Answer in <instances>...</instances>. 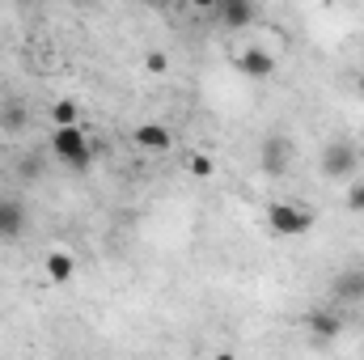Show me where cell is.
<instances>
[{"mask_svg":"<svg viewBox=\"0 0 364 360\" xmlns=\"http://www.w3.org/2000/svg\"><path fill=\"white\" fill-rule=\"evenodd\" d=\"M144 68H149L153 77H166V73H170V60H166V51H149V55H144Z\"/></svg>","mask_w":364,"mask_h":360,"instance_id":"cell-15","label":"cell"},{"mask_svg":"<svg viewBox=\"0 0 364 360\" xmlns=\"http://www.w3.org/2000/svg\"><path fill=\"white\" fill-rule=\"evenodd\" d=\"M348 208H352V212H364V179H356L348 186Z\"/></svg>","mask_w":364,"mask_h":360,"instance_id":"cell-16","label":"cell"},{"mask_svg":"<svg viewBox=\"0 0 364 360\" xmlns=\"http://www.w3.org/2000/svg\"><path fill=\"white\" fill-rule=\"evenodd\" d=\"M51 153L68 166V170H90L93 153H90V136L81 127H55L51 132Z\"/></svg>","mask_w":364,"mask_h":360,"instance_id":"cell-1","label":"cell"},{"mask_svg":"<svg viewBox=\"0 0 364 360\" xmlns=\"http://www.w3.org/2000/svg\"><path fill=\"white\" fill-rule=\"evenodd\" d=\"M288 166H292V140L279 136V132H272V136L263 140V170H267L272 179H279Z\"/></svg>","mask_w":364,"mask_h":360,"instance_id":"cell-5","label":"cell"},{"mask_svg":"<svg viewBox=\"0 0 364 360\" xmlns=\"http://www.w3.org/2000/svg\"><path fill=\"white\" fill-rule=\"evenodd\" d=\"M356 90H360V97H364V68H360V77H356Z\"/></svg>","mask_w":364,"mask_h":360,"instance_id":"cell-18","label":"cell"},{"mask_svg":"<svg viewBox=\"0 0 364 360\" xmlns=\"http://www.w3.org/2000/svg\"><path fill=\"white\" fill-rule=\"evenodd\" d=\"M335 297L339 301H364V268H348L335 275Z\"/></svg>","mask_w":364,"mask_h":360,"instance_id":"cell-11","label":"cell"},{"mask_svg":"<svg viewBox=\"0 0 364 360\" xmlns=\"http://www.w3.org/2000/svg\"><path fill=\"white\" fill-rule=\"evenodd\" d=\"M212 17H216L225 30H246V26L259 21V4H250V0H220V4L212 9Z\"/></svg>","mask_w":364,"mask_h":360,"instance_id":"cell-4","label":"cell"},{"mask_svg":"<svg viewBox=\"0 0 364 360\" xmlns=\"http://www.w3.org/2000/svg\"><path fill=\"white\" fill-rule=\"evenodd\" d=\"M0 123H4V132H26V123H30L26 102H21V97H9L4 110H0Z\"/></svg>","mask_w":364,"mask_h":360,"instance_id":"cell-12","label":"cell"},{"mask_svg":"<svg viewBox=\"0 0 364 360\" xmlns=\"http://www.w3.org/2000/svg\"><path fill=\"white\" fill-rule=\"evenodd\" d=\"M186 170H191V179H212L216 174V162L208 153H191L186 157Z\"/></svg>","mask_w":364,"mask_h":360,"instance_id":"cell-14","label":"cell"},{"mask_svg":"<svg viewBox=\"0 0 364 360\" xmlns=\"http://www.w3.org/2000/svg\"><path fill=\"white\" fill-rule=\"evenodd\" d=\"M136 144H140L144 153H166V149L174 144V136H170V127H161V123H140V127H136Z\"/></svg>","mask_w":364,"mask_h":360,"instance_id":"cell-8","label":"cell"},{"mask_svg":"<svg viewBox=\"0 0 364 360\" xmlns=\"http://www.w3.org/2000/svg\"><path fill=\"white\" fill-rule=\"evenodd\" d=\"M43 271H47V280H51V284H68V280L77 275V259H73L68 250H47Z\"/></svg>","mask_w":364,"mask_h":360,"instance_id":"cell-10","label":"cell"},{"mask_svg":"<svg viewBox=\"0 0 364 360\" xmlns=\"http://www.w3.org/2000/svg\"><path fill=\"white\" fill-rule=\"evenodd\" d=\"M237 68H242L246 77H255V81H267L275 73V55L263 51V47H246V51L237 55Z\"/></svg>","mask_w":364,"mask_h":360,"instance_id":"cell-7","label":"cell"},{"mask_svg":"<svg viewBox=\"0 0 364 360\" xmlns=\"http://www.w3.org/2000/svg\"><path fill=\"white\" fill-rule=\"evenodd\" d=\"M21 229H26V203L13 195H0V242L21 238Z\"/></svg>","mask_w":364,"mask_h":360,"instance_id":"cell-6","label":"cell"},{"mask_svg":"<svg viewBox=\"0 0 364 360\" xmlns=\"http://www.w3.org/2000/svg\"><path fill=\"white\" fill-rule=\"evenodd\" d=\"M267 225H272L275 238H301V233H309V229H314V212H309V208H301V203L279 199V203L267 208Z\"/></svg>","mask_w":364,"mask_h":360,"instance_id":"cell-2","label":"cell"},{"mask_svg":"<svg viewBox=\"0 0 364 360\" xmlns=\"http://www.w3.org/2000/svg\"><path fill=\"white\" fill-rule=\"evenodd\" d=\"M356 166H360V153H356L352 140H331L326 144V153H322V174L326 179H352Z\"/></svg>","mask_w":364,"mask_h":360,"instance_id":"cell-3","label":"cell"},{"mask_svg":"<svg viewBox=\"0 0 364 360\" xmlns=\"http://www.w3.org/2000/svg\"><path fill=\"white\" fill-rule=\"evenodd\" d=\"M212 360H237V356H233V352H216Z\"/></svg>","mask_w":364,"mask_h":360,"instance_id":"cell-17","label":"cell"},{"mask_svg":"<svg viewBox=\"0 0 364 360\" xmlns=\"http://www.w3.org/2000/svg\"><path fill=\"white\" fill-rule=\"evenodd\" d=\"M309 331H314V339H318V344H331V339H339L343 318H339L335 309H314V314H309Z\"/></svg>","mask_w":364,"mask_h":360,"instance_id":"cell-9","label":"cell"},{"mask_svg":"<svg viewBox=\"0 0 364 360\" xmlns=\"http://www.w3.org/2000/svg\"><path fill=\"white\" fill-rule=\"evenodd\" d=\"M51 119H55V127H81V106L64 97V102L51 106Z\"/></svg>","mask_w":364,"mask_h":360,"instance_id":"cell-13","label":"cell"}]
</instances>
